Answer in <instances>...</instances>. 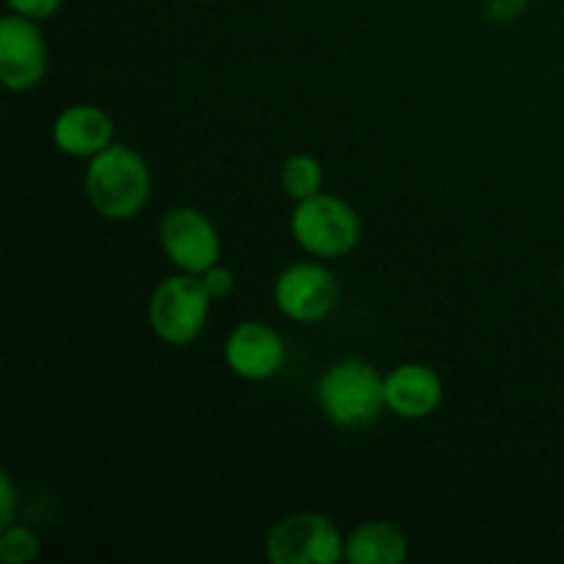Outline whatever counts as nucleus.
Instances as JSON below:
<instances>
[{
	"label": "nucleus",
	"instance_id": "9",
	"mask_svg": "<svg viewBox=\"0 0 564 564\" xmlns=\"http://www.w3.org/2000/svg\"><path fill=\"white\" fill-rule=\"evenodd\" d=\"M286 347L279 330L264 323H242L226 339V364L246 380H270L284 369Z\"/></svg>",
	"mask_w": 564,
	"mask_h": 564
},
{
	"label": "nucleus",
	"instance_id": "14",
	"mask_svg": "<svg viewBox=\"0 0 564 564\" xmlns=\"http://www.w3.org/2000/svg\"><path fill=\"white\" fill-rule=\"evenodd\" d=\"M39 538L28 527H6L0 534V560L6 564H28L36 560Z\"/></svg>",
	"mask_w": 564,
	"mask_h": 564
},
{
	"label": "nucleus",
	"instance_id": "13",
	"mask_svg": "<svg viewBox=\"0 0 564 564\" xmlns=\"http://www.w3.org/2000/svg\"><path fill=\"white\" fill-rule=\"evenodd\" d=\"M281 187L290 198L303 202L308 196H317L323 187V165L312 154H292L281 169Z\"/></svg>",
	"mask_w": 564,
	"mask_h": 564
},
{
	"label": "nucleus",
	"instance_id": "12",
	"mask_svg": "<svg viewBox=\"0 0 564 564\" xmlns=\"http://www.w3.org/2000/svg\"><path fill=\"white\" fill-rule=\"evenodd\" d=\"M345 560L350 564H402L408 560V540L389 521L361 523L345 540Z\"/></svg>",
	"mask_w": 564,
	"mask_h": 564
},
{
	"label": "nucleus",
	"instance_id": "10",
	"mask_svg": "<svg viewBox=\"0 0 564 564\" xmlns=\"http://www.w3.org/2000/svg\"><path fill=\"white\" fill-rule=\"evenodd\" d=\"M444 402V383L424 364H402L386 375V408L402 419H427Z\"/></svg>",
	"mask_w": 564,
	"mask_h": 564
},
{
	"label": "nucleus",
	"instance_id": "11",
	"mask_svg": "<svg viewBox=\"0 0 564 564\" xmlns=\"http://www.w3.org/2000/svg\"><path fill=\"white\" fill-rule=\"evenodd\" d=\"M53 141L72 158H97L113 143V119L94 105H72L55 119Z\"/></svg>",
	"mask_w": 564,
	"mask_h": 564
},
{
	"label": "nucleus",
	"instance_id": "8",
	"mask_svg": "<svg viewBox=\"0 0 564 564\" xmlns=\"http://www.w3.org/2000/svg\"><path fill=\"white\" fill-rule=\"evenodd\" d=\"M47 72V44L33 20L9 14L0 20V83L9 91H31Z\"/></svg>",
	"mask_w": 564,
	"mask_h": 564
},
{
	"label": "nucleus",
	"instance_id": "7",
	"mask_svg": "<svg viewBox=\"0 0 564 564\" xmlns=\"http://www.w3.org/2000/svg\"><path fill=\"white\" fill-rule=\"evenodd\" d=\"M275 306L295 323H319L334 312L339 284L334 273L317 262L290 264L275 281Z\"/></svg>",
	"mask_w": 564,
	"mask_h": 564
},
{
	"label": "nucleus",
	"instance_id": "4",
	"mask_svg": "<svg viewBox=\"0 0 564 564\" xmlns=\"http://www.w3.org/2000/svg\"><path fill=\"white\" fill-rule=\"evenodd\" d=\"M290 226L303 251L323 259L347 257L361 240V220L356 209L328 193L297 202Z\"/></svg>",
	"mask_w": 564,
	"mask_h": 564
},
{
	"label": "nucleus",
	"instance_id": "17",
	"mask_svg": "<svg viewBox=\"0 0 564 564\" xmlns=\"http://www.w3.org/2000/svg\"><path fill=\"white\" fill-rule=\"evenodd\" d=\"M17 507V490L11 482L9 474H0V527H11V518H14Z\"/></svg>",
	"mask_w": 564,
	"mask_h": 564
},
{
	"label": "nucleus",
	"instance_id": "15",
	"mask_svg": "<svg viewBox=\"0 0 564 564\" xmlns=\"http://www.w3.org/2000/svg\"><path fill=\"white\" fill-rule=\"evenodd\" d=\"M204 284H207L209 295H213V301H224V297H229L231 292H235V273H231L229 268H224V264H213V268L207 270V273H202Z\"/></svg>",
	"mask_w": 564,
	"mask_h": 564
},
{
	"label": "nucleus",
	"instance_id": "5",
	"mask_svg": "<svg viewBox=\"0 0 564 564\" xmlns=\"http://www.w3.org/2000/svg\"><path fill=\"white\" fill-rule=\"evenodd\" d=\"M268 560L273 564H336L345 560V538L317 512H295L270 529Z\"/></svg>",
	"mask_w": 564,
	"mask_h": 564
},
{
	"label": "nucleus",
	"instance_id": "3",
	"mask_svg": "<svg viewBox=\"0 0 564 564\" xmlns=\"http://www.w3.org/2000/svg\"><path fill=\"white\" fill-rule=\"evenodd\" d=\"M209 303H213V295H209L204 279L182 270L180 275H169L160 281L158 290L152 292L149 325L169 345H191L207 325Z\"/></svg>",
	"mask_w": 564,
	"mask_h": 564
},
{
	"label": "nucleus",
	"instance_id": "16",
	"mask_svg": "<svg viewBox=\"0 0 564 564\" xmlns=\"http://www.w3.org/2000/svg\"><path fill=\"white\" fill-rule=\"evenodd\" d=\"M61 3L64 0H9L11 11L28 17V20H47L61 9Z\"/></svg>",
	"mask_w": 564,
	"mask_h": 564
},
{
	"label": "nucleus",
	"instance_id": "6",
	"mask_svg": "<svg viewBox=\"0 0 564 564\" xmlns=\"http://www.w3.org/2000/svg\"><path fill=\"white\" fill-rule=\"evenodd\" d=\"M160 242L171 262L185 273H207L220 259V237L213 220L196 207H176L160 224Z\"/></svg>",
	"mask_w": 564,
	"mask_h": 564
},
{
	"label": "nucleus",
	"instance_id": "1",
	"mask_svg": "<svg viewBox=\"0 0 564 564\" xmlns=\"http://www.w3.org/2000/svg\"><path fill=\"white\" fill-rule=\"evenodd\" d=\"M152 176L135 149L110 143L91 158L86 171V196L91 207L108 220H130L147 207Z\"/></svg>",
	"mask_w": 564,
	"mask_h": 564
},
{
	"label": "nucleus",
	"instance_id": "2",
	"mask_svg": "<svg viewBox=\"0 0 564 564\" xmlns=\"http://www.w3.org/2000/svg\"><path fill=\"white\" fill-rule=\"evenodd\" d=\"M317 402L336 427L358 430L372 424L386 408V378L361 358L330 367L317 386Z\"/></svg>",
	"mask_w": 564,
	"mask_h": 564
}]
</instances>
